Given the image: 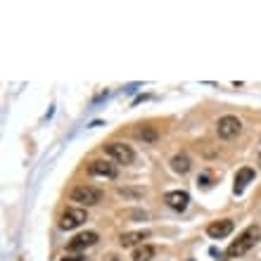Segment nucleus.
Instances as JSON below:
<instances>
[{
  "label": "nucleus",
  "instance_id": "nucleus-7",
  "mask_svg": "<svg viewBox=\"0 0 261 261\" xmlns=\"http://www.w3.org/2000/svg\"><path fill=\"white\" fill-rule=\"evenodd\" d=\"M97 242V233H93V230H86V233H79L76 238H71L67 245L69 252H81V249L86 247H93Z\"/></svg>",
  "mask_w": 261,
  "mask_h": 261
},
{
  "label": "nucleus",
  "instance_id": "nucleus-14",
  "mask_svg": "<svg viewBox=\"0 0 261 261\" xmlns=\"http://www.w3.org/2000/svg\"><path fill=\"white\" fill-rule=\"evenodd\" d=\"M138 136L143 138L145 143H157V138H159V133L154 128H152V126H143V128L138 130Z\"/></svg>",
  "mask_w": 261,
  "mask_h": 261
},
{
  "label": "nucleus",
  "instance_id": "nucleus-6",
  "mask_svg": "<svg viewBox=\"0 0 261 261\" xmlns=\"http://www.w3.org/2000/svg\"><path fill=\"white\" fill-rule=\"evenodd\" d=\"M90 176H102V178H117V166L110 164L107 159H95L88 164Z\"/></svg>",
  "mask_w": 261,
  "mask_h": 261
},
{
  "label": "nucleus",
  "instance_id": "nucleus-12",
  "mask_svg": "<svg viewBox=\"0 0 261 261\" xmlns=\"http://www.w3.org/2000/svg\"><path fill=\"white\" fill-rule=\"evenodd\" d=\"M190 157H188V154H176V157L171 159V169L176 173H188L190 171Z\"/></svg>",
  "mask_w": 261,
  "mask_h": 261
},
{
  "label": "nucleus",
  "instance_id": "nucleus-1",
  "mask_svg": "<svg viewBox=\"0 0 261 261\" xmlns=\"http://www.w3.org/2000/svg\"><path fill=\"white\" fill-rule=\"evenodd\" d=\"M259 238H261V230L256 226L245 228V230L240 233V238H238V240L228 247V256H233V259H235V256H242L245 252H249V249L259 242Z\"/></svg>",
  "mask_w": 261,
  "mask_h": 261
},
{
  "label": "nucleus",
  "instance_id": "nucleus-15",
  "mask_svg": "<svg viewBox=\"0 0 261 261\" xmlns=\"http://www.w3.org/2000/svg\"><path fill=\"white\" fill-rule=\"evenodd\" d=\"M121 197H128V199H138V197H143V190H128V188H119L117 190Z\"/></svg>",
  "mask_w": 261,
  "mask_h": 261
},
{
  "label": "nucleus",
  "instance_id": "nucleus-11",
  "mask_svg": "<svg viewBox=\"0 0 261 261\" xmlns=\"http://www.w3.org/2000/svg\"><path fill=\"white\" fill-rule=\"evenodd\" d=\"M147 230H133V233H124L121 238H119V242H121V247H133V245H138V242L147 240Z\"/></svg>",
  "mask_w": 261,
  "mask_h": 261
},
{
  "label": "nucleus",
  "instance_id": "nucleus-3",
  "mask_svg": "<svg viewBox=\"0 0 261 261\" xmlns=\"http://www.w3.org/2000/svg\"><path fill=\"white\" fill-rule=\"evenodd\" d=\"M105 152L110 154V157H114L119 162V164H133L136 162V152H133V147L130 145H124V143H110L107 147H105Z\"/></svg>",
  "mask_w": 261,
  "mask_h": 261
},
{
  "label": "nucleus",
  "instance_id": "nucleus-5",
  "mask_svg": "<svg viewBox=\"0 0 261 261\" xmlns=\"http://www.w3.org/2000/svg\"><path fill=\"white\" fill-rule=\"evenodd\" d=\"M216 130H219V138H223V140H230V138H235L238 133L242 130V121L238 117H221L219 124H216Z\"/></svg>",
  "mask_w": 261,
  "mask_h": 261
},
{
  "label": "nucleus",
  "instance_id": "nucleus-16",
  "mask_svg": "<svg viewBox=\"0 0 261 261\" xmlns=\"http://www.w3.org/2000/svg\"><path fill=\"white\" fill-rule=\"evenodd\" d=\"M62 261H86V259H83L81 254H67Z\"/></svg>",
  "mask_w": 261,
  "mask_h": 261
},
{
  "label": "nucleus",
  "instance_id": "nucleus-8",
  "mask_svg": "<svg viewBox=\"0 0 261 261\" xmlns=\"http://www.w3.org/2000/svg\"><path fill=\"white\" fill-rule=\"evenodd\" d=\"M233 233V221L230 219H221V221H214L206 226V235L214 238V240H221V238H228Z\"/></svg>",
  "mask_w": 261,
  "mask_h": 261
},
{
  "label": "nucleus",
  "instance_id": "nucleus-10",
  "mask_svg": "<svg viewBox=\"0 0 261 261\" xmlns=\"http://www.w3.org/2000/svg\"><path fill=\"white\" fill-rule=\"evenodd\" d=\"M252 178H254V171L249 166H245V169H240V171L235 173V186H233L235 195H240L247 188V183H252Z\"/></svg>",
  "mask_w": 261,
  "mask_h": 261
},
{
  "label": "nucleus",
  "instance_id": "nucleus-13",
  "mask_svg": "<svg viewBox=\"0 0 261 261\" xmlns=\"http://www.w3.org/2000/svg\"><path fill=\"white\" fill-rule=\"evenodd\" d=\"M154 254H157V249L152 247V245H143V247H138L133 252V261H152Z\"/></svg>",
  "mask_w": 261,
  "mask_h": 261
},
{
  "label": "nucleus",
  "instance_id": "nucleus-9",
  "mask_svg": "<svg viewBox=\"0 0 261 261\" xmlns=\"http://www.w3.org/2000/svg\"><path fill=\"white\" fill-rule=\"evenodd\" d=\"M164 202L171 206V209H176V212H186L188 202H190V195H188L186 190H171V193L164 195Z\"/></svg>",
  "mask_w": 261,
  "mask_h": 261
},
{
  "label": "nucleus",
  "instance_id": "nucleus-4",
  "mask_svg": "<svg viewBox=\"0 0 261 261\" xmlns=\"http://www.w3.org/2000/svg\"><path fill=\"white\" fill-rule=\"evenodd\" d=\"M83 221H88L86 209H81V206H71V209H67V212L62 214V219H60V228H62V230H74V228L81 226Z\"/></svg>",
  "mask_w": 261,
  "mask_h": 261
},
{
  "label": "nucleus",
  "instance_id": "nucleus-2",
  "mask_svg": "<svg viewBox=\"0 0 261 261\" xmlns=\"http://www.w3.org/2000/svg\"><path fill=\"white\" fill-rule=\"evenodd\" d=\"M69 199L81 206H93L97 202H102V190H97L93 186H76L71 190V195H69Z\"/></svg>",
  "mask_w": 261,
  "mask_h": 261
}]
</instances>
